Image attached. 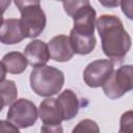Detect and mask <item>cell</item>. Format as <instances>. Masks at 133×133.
<instances>
[{"mask_svg":"<svg viewBox=\"0 0 133 133\" xmlns=\"http://www.w3.org/2000/svg\"><path fill=\"white\" fill-rule=\"evenodd\" d=\"M96 27L104 54L112 63L123 61L131 48V36L121 19L113 15H102L96 21Z\"/></svg>","mask_w":133,"mask_h":133,"instance_id":"obj_1","label":"cell"},{"mask_svg":"<svg viewBox=\"0 0 133 133\" xmlns=\"http://www.w3.org/2000/svg\"><path fill=\"white\" fill-rule=\"evenodd\" d=\"M63 83V73L54 66H37L30 73V87L36 95L42 97H51L58 94Z\"/></svg>","mask_w":133,"mask_h":133,"instance_id":"obj_2","label":"cell"},{"mask_svg":"<svg viewBox=\"0 0 133 133\" xmlns=\"http://www.w3.org/2000/svg\"><path fill=\"white\" fill-rule=\"evenodd\" d=\"M62 6L66 15L74 21L72 30L82 35H94L96 27V10L89 1H64Z\"/></svg>","mask_w":133,"mask_h":133,"instance_id":"obj_3","label":"cell"},{"mask_svg":"<svg viewBox=\"0 0 133 133\" xmlns=\"http://www.w3.org/2000/svg\"><path fill=\"white\" fill-rule=\"evenodd\" d=\"M21 14L20 23L26 37L38 36L46 26V15L39 1H15Z\"/></svg>","mask_w":133,"mask_h":133,"instance_id":"obj_4","label":"cell"},{"mask_svg":"<svg viewBox=\"0 0 133 133\" xmlns=\"http://www.w3.org/2000/svg\"><path fill=\"white\" fill-rule=\"evenodd\" d=\"M104 94L109 99H118L133 87V68L131 64L119 66L113 71L107 82L102 86Z\"/></svg>","mask_w":133,"mask_h":133,"instance_id":"obj_5","label":"cell"},{"mask_svg":"<svg viewBox=\"0 0 133 133\" xmlns=\"http://www.w3.org/2000/svg\"><path fill=\"white\" fill-rule=\"evenodd\" d=\"M38 113L35 105L27 99L15 101L7 112V121L18 129L31 127L37 119Z\"/></svg>","mask_w":133,"mask_h":133,"instance_id":"obj_6","label":"cell"},{"mask_svg":"<svg viewBox=\"0 0 133 133\" xmlns=\"http://www.w3.org/2000/svg\"><path fill=\"white\" fill-rule=\"evenodd\" d=\"M113 63L108 59H97L87 64L83 73V79L89 87L103 86L113 72Z\"/></svg>","mask_w":133,"mask_h":133,"instance_id":"obj_7","label":"cell"},{"mask_svg":"<svg viewBox=\"0 0 133 133\" xmlns=\"http://www.w3.org/2000/svg\"><path fill=\"white\" fill-rule=\"evenodd\" d=\"M47 46H48L50 58L55 61L58 62L69 61L74 55L69 36L64 34H59L54 36L48 43Z\"/></svg>","mask_w":133,"mask_h":133,"instance_id":"obj_8","label":"cell"},{"mask_svg":"<svg viewBox=\"0 0 133 133\" xmlns=\"http://www.w3.org/2000/svg\"><path fill=\"white\" fill-rule=\"evenodd\" d=\"M24 56L27 62L34 68L46 65L50 59L47 44L39 39H34L25 47Z\"/></svg>","mask_w":133,"mask_h":133,"instance_id":"obj_9","label":"cell"},{"mask_svg":"<svg viewBox=\"0 0 133 133\" xmlns=\"http://www.w3.org/2000/svg\"><path fill=\"white\" fill-rule=\"evenodd\" d=\"M20 19H6L0 25V42L5 45H14L25 38Z\"/></svg>","mask_w":133,"mask_h":133,"instance_id":"obj_10","label":"cell"},{"mask_svg":"<svg viewBox=\"0 0 133 133\" xmlns=\"http://www.w3.org/2000/svg\"><path fill=\"white\" fill-rule=\"evenodd\" d=\"M37 113L44 125H60L63 121L58 103L54 98L45 99L39 104Z\"/></svg>","mask_w":133,"mask_h":133,"instance_id":"obj_11","label":"cell"},{"mask_svg":"<svg viewBox=\"0 0 133 133\" xmlns=\"http://www.w3.org/2000/svg\"><path fill=\"white\" fill-rule=\"evenodd\" d=\"M56 101L60 108L63 121L72 119L77 115L79 111V100L77 95L73 90L71 89L63 90L58 96Z\"/></svg>","mask_w":133,"mask_h":133,"instance_id":"obj_12","label":"cell"},{"mask_svg":"<svg viewBox=\"0 0 133 133\" xmlns=\"http://www.w3.org/2000/svg\"><path fill=\"white\" fill-rule=\"evenodd\" d=\"M73 52L80 55H86L90 53L96 47L95 35H82L74 30H71L69 36Z\"/></svg>","mask_w":133,"mask_h":133,"instance_id":"obj_13","label":"cell"},{"mask_svg":"<svg viewBox=\"0 0 133 133\" xmlns=\"http://www.w3.org/2000/svg\"><path fill=\"white\" fill-rule=\"evenodd\" d=\"M6 70V72L10 74H21L27 68V59L25 58L24 54L18 51L9 52L5 54L1 61Z\"/></svg>","mask_w":133,"mask_h":133,"instance_id":"obj_14","label":"cell"},{"mask_svg":"<svg viewBox=\"0 0 133 133\" xmlns=\"http://www.w3.org/2000/svg\"><path fill=\"white\" fill-rule=\"evenodd\" d=\"M18 96V88L12 80H3L0 82V97L4 102V106L12 104Z\"/></svg>","mask_w":133,"mask_h":133,"instance_id":"obj_15","label":"cell"},{"mask_svg":"<svg viewBox=\"0 0 133 133\" xmlns=\"http://www.w3.org/2000/svg\"><path fill=\"white\" fill-rule=\"evenodd\" d=\"M72 133H100V128L95 121L86 118L80 121L75 126Z\"/></svg>","mask_w":133,"mask_h":133,"instance_id":"obj_16","label":"cell"},{"mask_svg":"<svg viewBox=\"0 0 133 133\" xmlns=\"http://www.w3.org/2000/svg\"><path fill=\"white\" fill-rule=\"evenodd\" d=\"M133 113L131 110L125 112L121 116L118 133H133Z\"/></svg>","mask_w":133,"mask_h":133,"instance_id":"obj_17","label":"cell"},{"mask_svg":"<svg viewBox=\"0 0 133 133\" xmlns=\"http://www.w3.org/2000/svg\"><path fill=\"white\" fill-rule=\"evenodd\" d=\"M0 133H20V131L8 121H0Z\"/></svg>","mask_w":133,"mask_h":133,"instance_id":"obj_18","label":"cell"},{"mask_svg":"<svg viewBox=\"0 0 133 133\" xmlns=\"http://www.w3.org/2000/svg\"><path fill=\"white\" fill-rule=\"evenodd\" d=\"M41 133H63L61 125H43Z\"/></svg>","mask_w":133,"mask_h":133,"instance_id":"obj_19","label":"cell"},{"mask_svg":"<svg viewBox=\"0 0 133 133\" xmlns=\"http://www.w3.org/2000/svg\"><path fill=\"white\" fill-rule=\"evenodd\" d=\"M119 4L122 5L123 12H124V14H126V15H127V17H128L129 19H132V8H131V6H132L133 2H132V1H130L129 6H127V1H122V2H119Z\"/></svg>","mask_w":133,"mask_h":133,"instance_id":"obj_20","label":"cell"},{"mask_svg":"<svg viewBox=\"0 0 133 133\" xmlns=\"http://www.w3.org/2000/svg\"><path fill=\"white\" fill-rule=\"evenodd\" d=\"M10 4V1L6 0V1H3V0H0V25L2 24L3 22V14L5 11V9L9 6Z\"/></svg>","mask_w":133,"mask_h":133,"instance_id":"obj_21","label":"cell"},{"mask_svg":"<svg viewBox=\"0 0 133 133\" xmlns=\"http://www.w3.org/2000/svg\"><path fill=\"white\" fill-rule=\"evenodd\" d=\"M6 70L3 65V63L0 61V82H2L4 79H5V76H6Z\"/></svg>","mask_w":133,"mask_h":133,"instance_id":"obj_22","label":"cell"},{"mask_svg":"<svg viewBox=\"0 0 133 133\" xmlns=\"http://www.w3.org/2000/svg\"><path fill=\"white\" fill-rule=\"evenodd\" d=\"M103 5H106V6H116L119 4V2L117 1H114V2H101Z\"/></svg>","mask_w":133,"mask_h":133,"instance_id":"obj_23","label":"cell"},{"mask_svg":"<svg viewBox=\"0 0 133 133\" xmlns=\"http://www.w3.org/2000/svg\"><path fill=\"white\" fill-rule=\"evenodd\" d=\"M3 107H4V102H3V100H2V98L0 97V111L3 109Z\"/></svg>","mask_w":133,"mask_h":133,"instance_id":"obj_24","label":"cell"}]
</instances>
